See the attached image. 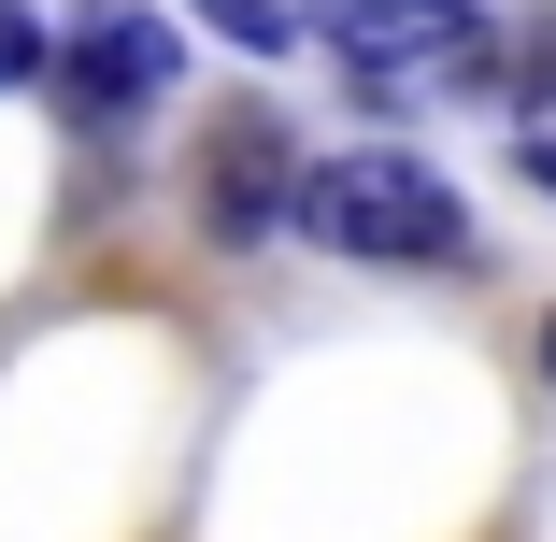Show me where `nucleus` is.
Listing matches in <instances>:
<instances>
[{
	"instance_id": "obj_1",
	"label": "nucleus",
	"mask_w": 556,
	"mask_h": 542,
	"mask_svg": "<svg viewBox=\"0 0 556 542\" xmlns=\"http://www.w3.org/2000/svg\"><path fill=\"white\" fill-rule=\"evenodd\" d=\"M300 229H314L328 257H371V272H457V257H471V214H457V186H442L428 157H400V143L314 157V186H300Z\"/></svg>"
},
{
	"instance_id": "obj_2",
	"label": "nucleus",
	"mask_w": 556,
	"mask_h": 542,
	"mask_svg": "<svg viewBox=\"0 0 556 542\" xmlns=\"http://www.w3.org/2000/svg\"><path fill=\"white\" fill-rule=\"evenodd\" d=\"M314 43L357 72V100H457L485 72L471 0H314Z\"/></svg>"
},
{
	"instance_id": "obj_3",
	"label": "nucleus",
	"mask_w": 556,
	"mask_h": 542,
	"mask_svg": "<svg viewBox=\"0 0 556 542\" xmlns=\"http://www.w3.org/2000/svg\"><path fill=\"white\" fill-rule=\"evenodd\" d=\"M86 129H129V115H157V100L186 86V29L157 15V0H100V15H72L58 29V72H43Z\"/></svg>"
},
{
	"instance_id": "obj_4",
	"label": "nucleus",
	"mask_w": 556,
	"mask_h": 542,
	"mask_svg": "<svg viewBox=\"0 0 556 542\" xmlns=\"http://www.w3.org/2000/svg\"><path fill=\"white\" fill-rule=\"evenodd\" d=\"M300 186H314V157L271 129V100L214 115V143H200V229H214V243H271V229H300Z\"/></svg>"
},
{
	"instance_id": "obj_5",
	"label": "nucleus",
	"mask_w": 556,
	"mask_h": 542,
	"mask_svg": "<svg viewBox=\"0 0 556 542\" xmlns=\"http://www.w3.org/2000/svg\"><path fill=\"white\" fill-rule=\"evenodd\" d=\"M186 15L229 43V58H286V43H300V15H286V0H186Z\"/></svg>"
},
{
	"instance_id": "obj_6",
	"label": "nucleus",
	"mask_w": 556,
	"mask_h": 542,
	"mask_svg": "<svg viewBox=\"0 0 556 542\" xmlns=\"http://www.w3.org/2000/svg\"><path fill=\"white\" fill-rule=\"evenodd\" d=\"M58 72V43H43V15H15V0H0V86H43Z\"/></svg>"
},
{
	"instance_id": "obj_7",
	"label": "nucleus",
	"mask_w": 556,
	"mask_h": 542,
	"mask_svg": "<svg viewBox=\"0 0 556 542\" xmlns=\"http://www.w3.org/2000/svg\"><path fill=\"white\" fill-rule=\"evenodd\" d=\"M514 172H528V186L556 200V129H528V143H514Z\"/></svg>"
},
{
	"instance_id": "obj_8",
	"label": "nucleus",
	"mask_w": 556,
	"mask_h": 542,
	"mask_svg": "<svg viewBox=\"0 0 556 542\" xmlns=\"http://www.w3.org/2000/svg\"><path fill=\"white\" fill-rule=\"evenodd\" d=\"M528 100H542V115H528V129H556V72H542V86H528Z\"/></svg>"
},
{
	"instance_id": "obj_9",
	"label": "nucleus",
	"mask_w": 556,
	"mask_h": 542,
	"mask_svg": "<svg viewBox=\"0 0 556 542\" xmlns=\"http://www.w3.org/2000/svg\"><path fill=\"white\" fill-rule=\"evenodd\" d=\"M542 386H556V314H542Z\"/></svg>"
}]
</instances>
